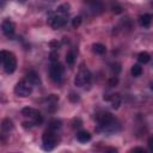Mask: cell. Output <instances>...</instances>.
<instances>
[{"label":"cell","mask_w":153,"mask_h":153,"mask_svg":"<svg viewBox=\"0 0 153 153\" xmlns=\"http://www.w3.org/2000/svg\"><path fill=\"white\" fill-rule=\"evenodd\" d=\"M97 122L99 126V129H102L105 133H117L120 130V124L114 118V116L110 112H100L97 115Z\"/></svg>","instance_id":"1"},{"label":"cell","mask_w":153,"mask_h":153,"mask_svg":"<svg viewBox=\"0 0 153 153\" xmlns=\"http://www.w3.org/2000/svg\"><path fill=\"white\" fill-rule=\"evenodd\" d=\"M0 57H1L4 71L7 74H12L17 68V59H16L14 54L11 51H7V50H1Z\"/></svg>","instance_id":"2"},{"label":"cell","mask_w":153,"mask_h":153,"mask_svg":"<svg viewBox=\"0 0 153 153\" xmlns=\"http://www.w3.org/2000/svg\"><path fill=\"white\" fill-rule=\"evenodd\" d=\"M56 133L55 130L48 128L44 133H43V136H42V141H43V149L44 151H51L55 148L56 143H57V136H56Z\"/></svg>","instance_id":"3"},{"label":"cell","mask_w":153,"mask_h":153,"mask_svg":"<svg viewBox=\"0 0 153 153\" xmlns=\"http://www.w3.org/2000/svg\"><path fill=\"white\" fill-rule=\"evenodd\" d=\"M90 81H91V73L84 65H81L80 68H79L78 74L74 78V84L78 87H84V86L88 85Z\"/></svg>","instance_id":"4"},{"label":"cell","mask_w":153,"mask_h":153,"mask_svg":"<svg viewBox=\"0 0 153 153\" xmlns=\"http://www.w3.org/2000/svg\"><path fill=\"white\" fill-rule=\"evenodd\" d=\"M32 84L25 79V80H20L19 82H17V85L14 86V93L18 97H27L31 94L32 92Z\"/></svg>","instance_id":"5"},{"label":"cell","mask_w":153,"mask_h":153,"mask_svg":"<svg viewBox=\"0 0 153 153\" xmlns=\"http://www.w3.org/2000/svg\"><path fill=\"white\" fill-rule=\"evenodd\" d=\"M62 74H63V67L61 66V63L59 61H54L50 65L49 68V75L50 79L54 82H60L62 80Z\"/></svg>","instance_id":"6"},{"label":"cell","mask_w":153,"mask_h":153,"mask_svg":"<svg viewBox=\"0 0 153 153\" xmlns=\"http://www.w3.org/2000/svg\"><path fill=\"white\" fill-rule=\"evenodd\" d=\"M22 115L29 117V118H32V123L33 124H41L43 122V117L41 115V112L33 108H23L22 109Z\"/></svg>","instance_id":"7"},{"label":"cell","mask_w":153,"mask_h":153,"mask_svg":"<svg viewBox=\"0 0 153 153\" xmlns=\"http://www.w3.org/2000/svg\"><path fill=\"white\" fill-rule=\"evenodd\" d=\"M67 23V19H66V16L65 14H61V13H55V14H51L48 19V24L53 27V29H60L62 26H65Z\"/></svg>","instance_id":"8"},{"label":"cell","mask_w":153,"mask_h":153,"mask_svg":"<svg viewBox=\"0 0 153 153\" xmlns=\"http://www.w3.org/2000/svg\"><path fill=\"white\" fill-rule=\"evenodd\" d=\"M87 11L92 14H99L103 11V4L100 0H85Z\"/></svg>","instance_id":"9"},{"label":"cell","mask_w":153,"mask_h":153,"mask_svg":"<svg viewBox=\"0 0 153 153\" xmlns=\"http://www.w3.org/2000/svg\"><path fill=\"white\" fill-rule=\"evenodd\" d=\"M1 30H2V33H4L6 37L11 38V37L14 35L16 25H14V23H13L12 20H10V19H4L2 23H1Z\"/></svg>","instance_id":"10"},{"label":"cell","mask_w":153,"mask_h":153,"mask_svg":"<svg viewBox=\"0 0 153 153\" xmlns=\"http://www.w3.org/2000/svg\"><path fill=\"white\" fill-rule=\"evenodd\" d=\"M152 20H153V16H152V14H148V13L142 14V16L139 18V23H140V25L143 26V27H148V26L151 25Z\"/></svg>","instance_id":"11"},{"label":"cell","mask_w":153,"mask_h":153,"mask_svg":"<svg viewBox=\"0 0 153 153\" xmlns=\"http://www.w3.org/2000/svg\"><path fill=\"white\" fill-rule=\"evenodd\" d=\"M1 130L4 134H10L13 130V123L10 118H5L1 123Z\"/></svg>","instance_id":"12"},{"label":"cell","mask_w":153,"mask_h":153,"mask_svg":"<svg viewBox=\"0 0 153 153\" xmlns=\"http://www.w3.org/2000/svg\"><path fill=\"white\" fill-rule=\"evenodd\" d=\"M26 79H27L32 85H39V84H41L39 75H38L35 71H30V72L26 74Z\"/></svg>","instance_id":"13"},{"label":"cell","mask_w":153,"mask_h":153,"mask_svg":"<svg viewBox=\"0 0 153 153\" xmlns=\"http://www.w3.org/2000/svg\"><path fill=\"white\" fill-rule=\"evenodd\" d=\"M106 99L110 100L111 106H112L114 109H118V108H120V105H121V97H120V94L114 93V94H111L110 97H108Z\"/></svg>","instance_id":"14"},{"label":"cell","mask_w":153,"mask_h":153,"mask_svg":"<svg viewBox=\"0 0 153 153\" xmlns=\"http://www.w3.org/2000/svg\"><path fill=\"white\" fill-rule=\"evenodd\" d=\"M76 139L80 142H87V141L91 140V134L88 131H86V130H81V131H79L76 134Z\"/></svg>","instance_id":"15"},{"label":"cell","mask_w":153,"mask_h":153,"mask_svg":"<svg viewBox=\"0 0 153 153\" xmlns=\"http://www.w3.org/2000/svg\"><path fill=\"white\" fill-rule=\"evenodd\" d=\"M92 49H93V51H94L96 54H98V55H103V54L106 53V47H105L104 44H102V43H94V44L92 45Z\"/></svg>","instance_id":"16"},{"label":"cell","mask_w":153,"mask_h":153,"mask_svg":"<svg viewBox=\"0 0 153 153\" xmlns=\"http://www.w3.org/2000/svg\"><path fill=\"white\" fill-rule=\"evenodd\" d=\"M137 60H139V62H141V63H147V62H149V60H151V55H149L147 51H141V53L139 54V56H137Z\"/></svg>","instance_id":"17"},{"label":"cell","mask_w":153,"mask_h":153,"mask_svg":"<svg viewBox=\"0 0 153 153\" xmlns=\"http://www.w3.org/2000/svg\"><path fill=\"white\" fill-rule=\"evenodd\" d=\"M130 73H131V75L133 76H140L141 74H142V67L140 66V65H134L133 67H131V69H130Z\"/></svg>","instance_id":"18"},{"label":"cell","mask_w":153,"mask_h":153,"mask_svg":"<svg viewBox=\"0 0 153 153\" xmlns=\"http://www.w3.org/2000/svg\"><path fill=\"white\" fill-rule=\"evenodd\" d=\"M69 8H71L69 4H62V5H60L57 7V13H61V14L67 16L69 13Z\"/></svg>","instance_id":"19"},{"label":"cell","mask_w":153,"mask_h":153,"mask_svg":"<svg viewBox=\"0 0 153 153\" xmlns=\"http://www.w3.org/2000/svg\"><path fill=\"white\" fill-rule=\"evenodd\" d=\"M74 61H75V55L73 51H69L66 54V62L68 66H73L74 65Z\"/></svg>","instance_id":"20"},{"label":"cell","mask_w":153,"mask_h":153,"mask_svg":"<svg viewBox=\"0 0 153 153\" xmlns=\"http://www.w3.org/2000/svg\"><path fill=\"white\" fill-rule=\"evenodd\" d=\"M49 128L53 129V130H55V131H57V130L61 128V121H59V120H53V121L50 122V124H49Z\"/></svg>","instance_id":"21"},{"label":"cell","mask_w":153,"mask_h":153,"mask_svg":"<svg viewBox=\"0 0 153 153\" xmlns=\"http://www.w3.org/2000/svg\"><path fill=\"white\" fill-rule=\"evenodd\" d=\"M80 24H81V17H74L73 19H72V26L74 27V29H78L79 26H80Z\"/></svg>","instance_id":"22"},{"label":"cell","mask_w":153,"mask_h":153,"mask_svg":"<svg viewBox=\"0 0 153 153\" xmlns=\"http://www.w3.org/2000/svg\"><path fill=\"white\" fill-rule=\"evenodd\" d=\"M111 10H112V12H115V13H121L122 12V7L118 5V4H112L111 5Z\"/></svg>","instance_id":"23"},{"label":"cell","mask_w":153,"mask_h":153,"mask_svg":"<svg viewBox=\"0 0 153 153\" xmlns=\"http://www.w3.org/2000/svg\"><path fill=\"white\" fill-rule=\"evenodd\" d=\"M117 82H118L117 76H116V75H115V76H111V79L109 80V86H110V87H114V86L117 85Z\"/></svg>","instance_id":"24"},{"label":"cell","mask_w":153,"mask_h":153,"mask_svg":"<svg viewBox=\"0 0 153 153\" xmlns=\"http://www.w3.org/2000/svg\"><path fill=\"white\" fill-rule=\"evenodd\" d=\"M50 45H51L53 49H56V48L60 47V43H59L57 41H53V42H50Z\"/></svg>","instance_id":"25"},{"label":"cell","mask_w":153,"mask_h":153,"mask_svg":"<svg viewBox=\"0 0 153 153\" xmlns=\"http://www.w3.org/2000/svg\"><path fill=\"white\" fill-rule=\"evenodd\" d=\"M148 147H149V149L153 152V136H151V137L148 139Z\"/></svg>","instance_id":"26"},{"label":"cell","mask_w":153,"mask_h":153,"mask_svg":"<svg viewBox=\"0 0 153 153\" xmlns=\"http://www.w3.org/2000/svg\"><path fill=\"white\" fill-rule=\"evenodd\" d=\"M131 151H133V152H142V153H145V152H146L143 148H140V147H135V148H133Z\"/></svg>","instance_id":"27"},{"label":"cell","mask_w":153,"mask_h":153,"mask_svg":"<svg viewBox=\"0 0 153 153\" xmlns=\"http://www.w3.org/2000/svg\"><path fill=\"white\" fill-rule=\"evenodd\" d=\"M151 90H152V91H153V82H152V84H151Z\"/></svg>","instance_id":"28"}]
</instances>
